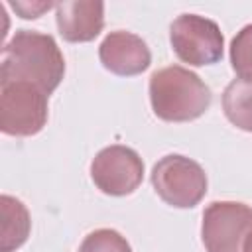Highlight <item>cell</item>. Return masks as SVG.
<instances>
[{"label":"cell","instance_id":"6da1fadb","mask_svg":"<svg viewBox=\"0 0 252 252\" xmlns=\"http://www.w3.org/2000/svg\"><path fill=\"white\" fill-rule=\"evenodd\" d=\"M65 75V59L49 33L20 30L2 47L0 81H28L51 94Z\"/></svg>","mask_w":252,"mask_h":252},{"label":"cell","instance_id":"7a4b0ae2","mask_svg":"<svg viewBox=\"0 0 252 252\" xmlns=\"http://www.w3.org/2000/svg\"><path fill=\"white\" fill-rule=\"evenodd\" d=\"M211 89L201 77L181 65L158 69L150 77V102L158 118L165 122H189L211 104Z\"/></svg>","mask_w":252,"mask_h":252},{"label":"cell","instance_id":"3957f363","mask_svg":"<svg viewBox=\"0 0 252 252\" xmlns=\"http://www.w3.org/2000/svg\"><path fill=\"white\" fill-rule=\"evenodd\" d=\"M47 93L28 81H0V130L33 136L47 124Z\"/></svg>","mask_w":252,"mask_h":252},{"label":"cell","instance_id":"277c9868","mask_svg":"<svg viewBox=\"0 0 252 252\" xmlns=\"http://www.w3.org/2000/svg\"><path fill=\"white\" fill-rule=\"evenodd\" d=\"M152 185L163 203L177 209H191L207 193V173L191 158L169 154L154 165Z\"/></svg>","mask_w":252,"mask_h":252},{"label":"cell","instance_id":"5b68a950","mask_svg":"<svg viewBox=\"0 0 252 252\" xmlns=\"http://www.w3.org/2000/svg\"><path fill=\"white\" fill-rule=\"evenodd\" d=\"M169 41L175 55L193 67L220 61L224 37L217 22L199 14H181L169 28Z\"/></svg>","mask_w":252,"mask_h":252},{"label":"cell","instance_id":"8992f818","mask_svg":"<svg viewBox=\"0 0 252 252\" xmlns=\"http://www.w3.org/2000/svg\"><path fill=\"white\" fill-rule=\"evenodd\" d=\"M252 230V207L236 201H215L203 213L201 238L207 252H244Z\"/></svg>","mask_w":252,"mask_h":252},{"label":"cell","instance_id":"52a82bcc","mask_svg":"<svg viewBox=\"0 0 252 252\" xmlns=\"http://www.w3.org/2000/svg\"><path fill=\"white\" fill-rule=\"evenodd\" d=\"M91 177L106 195H130L144 179V161L132 148L114 144L94 156L91 163Z\"/></svg>","mask_w":252,"mask_h":252},{"label":"cell","instance_id":"ba28073f","mask_svg":"<svg viewBox=\"0 0 252 252\" xmlns=\"http://www.w3.org/2000/svg\"><path fill=\"white\" fill-rule=\"evenodd\" d=\"M98 57L104 69L120 77H132L144 73L152 63V53L146 41L132 32H110L100 47Z\"/></svg>","mask_w":252,"mask_h":252},{"label":"cell","instance_id":"9c48e42d","mask_svg":"<svg viewBox=\"0 0 252 252\" xmlns=\"http://www.w3.org/2000/svg\"><path fill=\"white\" fill-rule=\"evenodd\" d=\"M55 20L59 33L65 41H91L104 28V4L85 0H63L55 4Z\"/></svg>","mask_w":252,"mask_h":252},{"label":"cell","instance_id":"30bf717a","mask_svg":"<svg viewBox=\"0 0 252 252\" xmlns=\"http://www.w3.org/2000/svg\"><path fill=\"white\" fill-rule=\"evenodd\" d=\"M0 252H12L20 248L32 228L30 213L26 205L10 195L0 197Z\"/></svg>","mask_w":252,"mask_h":252},{"label":"cell","instance_id":"8fae6325","mask_svg":"<svg viewBox=\"0 0 252 252\" xmlns=\"http://www.w3.org/2000/svg\"><path fill=\"white\" fill-rule=\"evenodd\" d=\"M222 110L230 124L252 132V79H234L222 93Z\"/></svg>","mask_w":252,"mask_h":252},{"label":"cell","instance_id":"7c38bea8","mask_svg":"<svg viewBox=\"0 0 252 252\" xmlns=\"http://www.w3.org/2000/svg\"><path fill=\"white\" fill-rule=\"evenodd\" d=\"M230 63L240 79H252V24L244 26L232 37Z\"/></svg>","mask_w":252,"mask_h":252},{"label":"cell","instance_id":"4fadbf2b","mask_svg":"<svg viewBox=\"0 0 252 252\" xmlns=\"http://www.w3.org/2000/svg\"><path fill=\"white\" fill-rule=\"evenodd\" d=\"M79 252H132V248L120 232L112 228H98L85 236Z\"/></svg>","mask_w":252,"mask_h":252},{"label":"cell","instance_id":"5bb4252c","mask_svg":"<svg viewBox=\"0 0 252 252\" xmlns=\"http://www.w3.org/2000/svg\"><path fill=\"white\" fill-rule=\"evenodd\" d=\"M12 8L24 18V20H33V18H39L45 10L49 8H55L53 2H12Z\"/></svg>","mask_w":252,"mask_h":252},{"label":"cell","instance_id":"9a60e30c","mask_svg":"<svg viewBox=\"0 0 252 252\" xmlns=\"http://www.w3.org/2000/svg\"><path fill=\"white\" fill-rule=\"evenodd\" d=\"M244 252H252V230H250V234L244 240Z\"/></svg>","mask_w":252,"mask_h":252}]
</instances>
